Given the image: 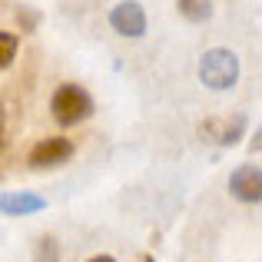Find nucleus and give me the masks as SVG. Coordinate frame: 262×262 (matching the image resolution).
Wrapping results in <instances>:
<instances>
[{"label":"nucleus","instance_id":"obj_2","mask_svg":"<svg viewBox=\"0 0 262 262\" xmlns=\"http://www.w3.org/2000/svg\"><path fill=\"white\" fill-rule=\"evenodd\" d=\"M199 80L209 90H229L239 80V57L232 50H206L199 57Z\"/></svg>","mask_w":262,"mask_h":262},{"label":"nucleus","instance_id":"obj_12","mask_svg":"<svg viewBox=\"0 0 262 262\" xmlns=\"http://www.w3.org/2000/svg\"><path fill=\"white\" fill-rule=\"evenodd\" d=\"M0 149H4V113H0Z\"/></svg>","mask_w":262,"mask_h":262},{"label":"nucleus","instance_id":"obj_10","mask_svg":"<svg viewBox=\"0 0 262 262\" xmlns=\"http://www.w3.org/2000/svg\"><path fill=\"white\" fill-rule=\"evenodd\" d=\"M17 20H24L27 30H33V27H37V13H17Z\"/></svg>","mask_w":262,"mask_h":262},{"label":"nucleus","instance_id":"obj_4","mask_svg":"<svg viewBox=\"0 0 262 262\" xmlns=\"http://www.w3.org/2000/svg\"><path fill=\"white\" fill-rule=\"evenodd\" d=\"M110 27L120 37H143L146 33V10L136 0H123L110 10Z\"/></svg>","mask_w":262,"mask_h":262},{"label":"nucleus","instance_id":"obj_6","mask_svg":"<svg viewBox=\"0 0 262 262\" xmlns=\"http://www.w3.org/2000/svg\"><path fill=\"white\" fill-rule=\"evenodd\" d=\"M47 209V199L37 192H4L0 196V212L4 216H33V212Z\"/></svg>","mask_w":262,"mask_h":262},{"label":"nucleus","instance_id":"obj_3","mask_svg":"<svg viewBox=\"0 0 262 262\" xmlns=\"http://www.w3.org/2000/svg\"><path fill=\"white\" fill-rule=\"evenodd\" d=\"M70 156H73V143L67 136H47L30 149L27 163H30V169H53V166H63Z\"/></svg>","mask_w":262,"mask_h":262},{"label":"nucleus","instance_id":"obj_9","mask_svg":"<svg viewBox=\"0 0 262 262\" xmlns=\"http://www.w3.org/2000/svg\"><path fill=\"white\" fill-rule=\"evenodd\" d=\"M33 262H60V246L53 236H43L37 243V252H33Z\"/></svg>","mask_w":262,"mask_h":262},{"label":"nucleus","instance_id":"obj_8","mask_svg":"<svg viewBox=\"0 0 262 262\" xmlns=\"http://www.w3.org/2000/svg\"><path fill=\"white\" fill-rule=\"evenodd\" d=\"M17 47H20L17 33H7V30H0V73H4L7 67L13 63V57H17Z\"/></svg>","mask_w":262,"mask_h":262},{"label":"nucleus","instance_id":"obj_11","mask_svg":"<svg viewBox=\"0 0 262 262\" xmlns=\"http://www.w3.org/2000/svg\"><path fill=\"white\" fill-rule=\"evenodd\" d=\"M86 262H116L113 256H93V259H86Z\"/></svg>","mask_w":262,"mask_h":262},{"label":"nucleus","instance_id":"obj_5","mask_svg":"<svg viewBox=\"0 0 262 262\" xmlns=\"http://www.w3.org/2000/svg\"><path fill=\"white\" fill-rule=\"evenodd\" d=\"M229 189L239 203H262V169L252 163H243L239 169H232Z\"/></svg>","mask_w":262,"mask_h":262},{"label":"nucleus","instance_id":"obj_1","mask_svg":"<svg viewBox=\"0 0 262 262\" xmlns=\"http://www.w3.org/2000/svg\"><path fill=\"white\" fill-rule=\"evenodd\" d=\"M50 113L60 126H77L93 113V96L80 83H60L50 96Z\"/></svg>","mask_w":262,"mask_h":262},{"label":"nucleus","instance_id":"obj_7","mask_svg":"<svg viewBox=\"0 0 262 262\" xmlns=\"http://www.w3.org/2000/svg\"><path fill=\"white\" fill-rule=\"evenodd\" d=\"M176 10L189 24H206L212 17V0H176Z\"/></svg>","mask_w":262,"mask_h":262}]
</instances>
